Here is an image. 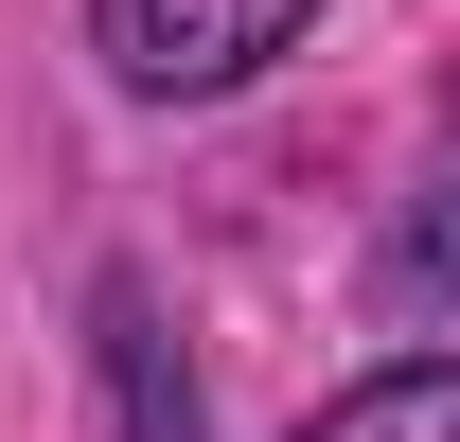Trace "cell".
Instances as JSON below:
<instances>
[{
  "label": "cell",
  "instance_id": "obj_4",
  "mask_svg": "<svg viewBox=\"0 0 460 442\" xmlns=\"http://www.w3.org/2000/svg\"><path fill=\"white\" fill-rule=\"evenodd\" d=\"M390 319H460V124L425 160V195L390 213Z\"/></svg>",
  "mask_w": 460,
  "mask_h": 442
},
{
  "label": "cell",
  "instance_id": "obj_3",
  "mask_svg": "<svg viewBox=\"0 0 460 442\" xmlns=\"http://www.w3.org/2000/svg\"><path fill=\"white\" fill-rule=\"evenodd\" d=\"M301 442H460V354H390V372H354Z\"/></svg>",
  "mask_w": 460,
  "mask_h": 442
},
{
  "label": "cell",
  "instance_id": "obj_2",
  "mask_svg": "<svg viewBox=\"0 0 460 442\" xmlns=\"http://www.w3.org/2000/svg\"><path fill=\"white\" fill-rule=\"evenodd\" d=\"M89 407H107V442H213L195 354H177V319H160L142 266H89Z\"/></svg>",
  "mask_w": 460,
  "mask_h": 442
},
{
  "label": "cell",
  "instance_id": "obj_1",
  "mask_svg": "<svg viewBox=\"0 0 460 442\" xmlns=\"http://www.w3.org/2000/svg\"><path fill=\"white\" fill-rule=\"evenodd\" d=\"M301 36H319V0H89V54L142 107H213L248 71H284Z\"/></svg>",
  "mask_w": 460,
  "mask_h": 442
}]
</instances>
